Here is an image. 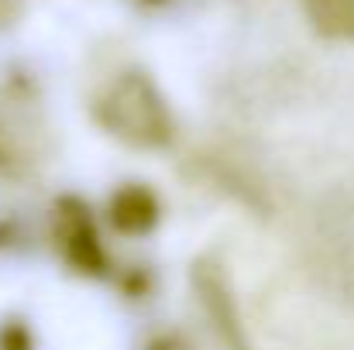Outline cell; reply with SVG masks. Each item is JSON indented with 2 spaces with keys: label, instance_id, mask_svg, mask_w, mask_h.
<instances>
[{
  "label": "cell",
  "instance_id": "6da1fadb",
  "mask_svg": "<svg viewBox=\"0 0 354 350\" xmlns=\"http://www.w3.org/2000/svg\"><path fill=\"white\" fill-rule=\"evenodd\" d=\"M97 117L111 134L134 148H158L172 137V117L145 72H120L97 104Z\"/></svg>",
  "mask_w": 354,
  "mask_h": 350
},
{
  "label": "cell",
  "instance_id": "7a4b0ae2",
  "mask_svg": "<svg viewBox=\"0 0 354 350\" xmlns=\"http://www.w3.org/2000/svg\"><path fill=\"white\" fill-rule=\"evenodd\" d=\"M55 244L66 264L83 275H100L107 268V254L97 237L93 217L76 196H66L55 203Z\"/></svg>",
  "mask_w": 354,
  "mask_h": 350
},
{
  "label": "cell",
  "instance_id": "3957f363",
  "mask_svg": "<svg viewBox=\"0 0 354 350\" xmlns=\"http://www.w3.org/2000/svg\"><path fill=\"white\" fill-rule=\"evenodd\" d=\"M162 210H158V196L141 186V182H124L111 193L107 200V224L120 237H145L155 231Z\"/></svg>",
  "mask_w": 354,
  "mask_h": 350
},
{
  "label": "cell",
  "instance_id": "277c9868",
  "mask_svg": "<svg viewBox=\"0 0 354 350\" xmlns=\"http://www.w3.org/2000/svg\"><path fill=\"white\" fill-rule=\"evenodd\" d=\"M303 10L317 35L354 41V0H303Z\"/></svg>",
  "mask_w": 354,
  "mask_h": 350
},
{
  "label": "cell",
  "instance_id": "5b68a950",
  "mask_svg": "<svg viewBox=\"0 0 354 350\" xmlns=\"http://www.w3.org/2000/svg\"><path fill=\"white\" fill-rule=\"evenodd\" d=\"M0 350H35L31 327L24 320H3L0 323Z\"/></svg>",
  "mask_w": 354,
  "mask_h": 350
}]
</instances>
